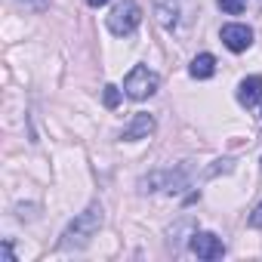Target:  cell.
Wrapping results in <instances>:
<instances>
[{"label":"cell","instance_id":"6da1fadb","mask_svg":"<svg viewBox=\"0 0 262 262\" xmlns=\"http://www.w3.org/2000/svg\"><path fill=\"white\" fill-rule=\"evenodd\" d=\"M99 225H102V204H90L83 213H77V216L68 222V228H65V234H62L59 247H62V250L83 247V244L99 231Z\"/></svg>","mask_w":262,"mask_h":262},{"label":"cell","instance_id":"7a4b0ae2","mask_svg":"<svg viewBox=\"0 0 262 262\" xmlns=\"http://www.w3.org/2000/svg\"><path fill=\"white\" fill-rule=\"evenodd\" d=\"M191 179V170L188 167H179V170H158V173H148L139 179V191L148 194V191H182Z\"/></svg>","mask_w":262,"mask_h":262},{"label":"cell","instance_id":"3957f363","mask_svg":"<svg viewBox=\"0 0 262 262\" xmlns=\"http://www.w3.org/2000/svg\"><path fill=\"white\" fill-rule=\"evenodd\" d=\"M139 22H142V10H139L136 0H120L108 16V31L117 37H129L139 28Z\"/></svg>","mask_w":262,"mask_h":262},{"label":"cell","instance_id":"277c9868","mask_svg":"<svg viewBox=\"0 0 262 262\" xmlns=\"http://www.w3.org/2000/svg\"><path fill=\"white\" fill-rule=\"evenodd\" d=\"M123 90H126L129 99H148V96H155V90H158V74L148 71L145 65H136L133 71L123 77Z\"/></svg>","mask_w":262,"mask_h":262},{"label":"cell","instance_id":"5b68a950","mask_svg":"<svg viewBox=\"0 0 262 262\" xmlns=\"http://www.w3.org/2000/svg\"><path fill=\"white\" fill-rule=\"evenodd\" d=\"M188 247H191V253L198 259H222L225 256V244L213 231H194L191 241H188Z\"/></svg>","mask_w":262,"mask_h":262},{"label":"cell","instance_id":"8992f818","mask_svg":"<svg viewBox=\"0 0 262 262\" xmlns=\"http://www.w3.org/2000/svg\"><path fill=\"white\" fill-rule=\"evenodd\" d=\"M219 37H222V43H225L231 53H244V50H250V43H253V28H250V25H222Z\"/></svg>","mask_w":262,"mask_h":262},{"label":"cell","instance_id":"52a82bcc","mask_svg":"<svg viewBox=\"0 0 262 262\" xmlns=\"http://www.w3.org/2000/svg\"><path fill=\"white\" fill-rule=\"evenodd\" d=\"M155 117L151 114H136L133 117V123H129L126 129H123V142H136V139H148L151 133H155Z\"/></svg>","mask_w":262,"mask_h":262},{"label":"cell","instance_id":"ba28073f","mask_svg":"<svg viewBox=\"0 0 262 262\" xmlns=\"http://www.w3.org/2000/svg\"><path fill=\"white\" fill-rule=\"evenodd\" d=\"M259 99H262V77H259V74L244 77L241 86H237V102H241L244 108H253Z\"/></svg>","mask_w":262,"mask_h":262},{"label":"cell","instance_id":"9c48e42d","mask_svg":"<svg viewBox=\"0 0 262 262\" xmlns=\"http://www.w3.org/2000/svg\"><path fill=\"white\" fill-rule=\"evenodd\" d=\"M191 77H198V80H207V77H213L216 74V59L210 56V53H201V56H194V62H191Z\"/></svg>","mask_w":262,"mask_h":262},{"label":"cell","instance_id":"30bf717a","mask_svg":"<svg viewBox=\"0 0 262 262\" xmlns=\"http://www.w3.org/2000/svg\"><path fill=\"white\" fill-rule=\"evenodd\" d=\"M158 22H161L164 28H176V22H179V7L173 4V0H161V4H158Z\"/></svg>","mask_w":262,"mask_h":262},{"label":"cell","instance_id":"8fae6325","mask_svg":"<svg viewBox=\"0 0 262 262\" xmlns=\"http://www.w3.org/2000/svg\"><path fill=\"white\" fill-rule=\"evenodd\" d=\"M102 96H105V105H108V108H117V105H120V90H117L114 83H105V93H102Z\"/></svg>","mask_w":262,"mask_h":262},{"label":"cell","instance_id":"7c38bea8","mask_svg":"<svg viewBox=\"0 0 262 262\" xmlns=\"http://www.w3.org/2000/svg\"><path fill=\"white\" fill-rule=\"evenodd\" d=\"M219 7H222L225 13L237 16V13H244V10H247V0H219Z\"/></svg>","mask_w":262,"mask_h":262},{"label":"cell","instance_id":"4fadbf2b","mask_svg":"<svg viewBox=\"0 0 262 262\" xmlns=\"http://www.w3.org/2000/svg\"><path fill=\"white\" fill-rule=\"evenodd\" d=\"M250 225H253V228H262V204L250 213Z\"/></svg>","mask_w":262,"mask_h":262},{"label":"cell","instance_id":"5bb4252c","mask_svg":"<svg viewBox=\"0 0 262 262\" xmlns=\"http://www.w3.org/2000/svg\"><path fill=\"white\" fill-rule=\"evenodd\" d=\"M19 4H25V7H37V10H43V7H47V0H19Z\"/></svg>","mask_w":262,"mask_h":262},{"label":"cell","instance_id":"9a60e30c","mask_svg":"<svg viewBox=\"0 0 262 262\" xmlns=\"http://www.w3.org/2000/svg\"><path fill=\"white\" fill-rule=\"evenodd\" d=\"M4 262H13V244L10 241L4 244Z\"/></svg>","mask_w":262,"mask_h":262},{"label":"cell","instance_id":"2e32d148","mask_svg":"<svg viewBox=\"0 0 262 262\" xmlns=\"http://www.w3.org/2000/svg\"><path fill=\"white\" fill-rule=\"evenodd\" d=\"M86 4H90L93 10H99V7H105V4H108V0H86Z\"/></svg>","mask_w":262,"mask_h":262},{"label":"cell","instance_id":"e0dca14e","mask_svg":"<svg viewBox=\"0 0 262 262\" xmlns=\"http://www.w3.org/2000/svg\"><path fill=\"white\" fill-rule=\"evenodd\" d=\"M259 4H262V0H259Z\"/></svg>","mask_w":262,"mask_h":262}]
</instances>
